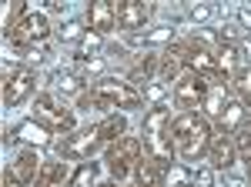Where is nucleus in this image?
<instances>
[{"label": "nucleus", "mask_w": 251, "mask_h": 187, "mask_svg": "<svg viewBox=\"0 0 251 187\" xmlns=\"http://www.w3.org/2000/svg\"><path fill=\"white\" fill-rule=\"evenodd\" d=\"M84 34H87V30H80V20H71V23L60 27V37H64V40H80Z\"/></svg>", "instance_id": "c85d7f7f"}, {"label": "nucleus", "mask_w": 251, "mask_h": 187, "mask_svg": "<svg viewBox=\"0 0 251 187\" xmlns=\"http://www.w3.org/2000/svg\"><path fill=\"white\" fill-rule=\"evenodd\" d=\"M231 187H245V184H241V181H234V184H231Z\"/></svg>", "instance_id": "f704fd0d"}, {"label": "nucleus", "mask_w": 251, "mask_h": 187, "mask_svg": "<svg viewBox=\"0 0 251 187\" xmlns=\"http://www.w3.org/2000/svg\"><path fill=\"white\" fill-rule=\"evenodd\" d=\"M47 34H50L47 17H44V14H27V17L7 34V40H10L14 47H34V44H40V40H47Z\"/></svg>", "instance_id": "6e6552de"}, {"label": "nucleus", "mask_w": 251, "mask_h": 187, "mask_svg": "<svg viewBox=\"0 0 251 187\" xmlns=\"http://www.w3.org/2000/svg\"><path fill=\"white\" fill-rule=\"evenodd\" d=\"M3 187H27V184L14 174V167H3Z\"/></svg>", "instance_id": "c756f323"}, {"label": "nucleus", "mask_w": 251, "mask_h": 187, "mask_svg": "<svg viewBox=\"0 0 251 187\" xmlns=\"http://www.w3.org/2000/svg\"><path fill=\"white\" fill-rule=\"evenodd\" d=\"M174 117L164 104H154L151 111L144 114V127H141V144H144V154H151L161 167L168 170L174 164V134H171Z\"/></svg>", "instance_id": "f03ea898"}, {"label": "nucleus", "mask_w": 251, "mask_h": 187, "mask_svg": "<svg viewBox=\"0 0 251 187\" xmlns=\"http://www.w3.org/2000/svg\"><path fill=\"white\" fill-rule=\"evenodd\" d=\"M94 91H97V97H100V104H104V111H107V114L134 111V107H141V100H144L131 84H124V80H111V77L97 80Z\"/></svg>", "instance_id": "20e7f679"}, {"label": "nucleus", "mask_w": 251, "mask_h": 187, "mask_svg": "<svg viewBox=\"0 0 251 187\" xmlns=\"http://www.w3.org/2000/svg\"><path fill=\"white\" fill-rule=\"evenodd\" d=\"M231 140H234V150H238V157H245V164H248V161H251V131H245V127H241V131L234 134Z\"/></svg>", "instance_id": "a878e982"}, {"label": "nucleus", "mask_w": 251, "mask_h": 187, "mask_svg": "<svg viewBox=\"0 0 251 187\" xmlns=\"http://www.w3.org/2000/svg\"><path fill=\"white\" fill-rule=\"evenodd\" d=\"M174 134V150L184 164H198L201 157H208V147H211V124L204 117H198L194 111L188 114H177L171 124Z\"/></svg>", "instance_id": "f257e3e1"}, {"label": "nucleus", "mask_w": 251, "mask_h": 187, "mask_svg": "<svg viewBox=\"0 0 251 187\" xmlns=\"http://www.w3.org/2000/svg\"><path fill=\"white\" fill-rule=\"evenodd\" d=\"M67 181H71L67 164H64V161H47V164L40 167L34 187H67Z\"/></svg>", "instance_id": "f3484780"}, {"label": "nucleus", "mask_w": 251, "mask_h": 187, "mask_svg": "<svg viewBox=\"0 0 251 187\" xmlns=\"http://www.w3.org/2000/svg\"><path fill=\"white\" fill-rule=\"evenodd\" d=\"M87 20H91V30L104 37V34H111L117 27V7L107 3V0H94V3L87 7Z\"/></svg>", "instance_id": "9b49d317"}, {"label": "nucleus", "mask_w": 251, "mask_h": 187, "mask_svg": "<svg viewBox=\"0 0 251 187\" xmlns=\"http://www.w3.org/2000/svg\"><path fill=\"white\" fill-rule=\"evenodd\" d=\"M100 167H97L94 161H84V164H77V170L71 174V181H67V187H97L100 181Z\"/></svg>", "instance_id": "412c9836"}, {"label": "nucleus", "mask_w": 251, "mask_h": 187, "mask_svg": "<svg viewBox=\"0 0 251 187\" xmlns=\"http://www.w3.org/2000/svg\"><path fill=\"white\" fill-rule=\"evenodd\" d=\"M208 157H211V167L214 170H228L238 161V150H234L231 134H214L211 137V147H208Z\"/></svg>", "instance_id": "f8f14e48"}, {"label": "nucleus", "mask_w": 251, "mask_h": 187, "mask_svg": "<svg viewBox=\"0 0 251 187\" xmlns=\"http://www.w3.org/2000/svg\"><path fill=\"white\" fill-rule=\"evenodd\" d=\"M245 117H248V107H245L241 100H228L225 111L218 114L214 127H218V134H238V131H241V124H245Z\"/></svg>", "instance_id": "ddd939ff"}, {"label": "nucleus", "mask_w": 251, "mask_h": 187, "mask_svg": "<svg viewBox=\"0 0 251 187\" xmlns=\"http://www.w3.org/2000/svg\"><path fill=\"white\" fill-rule=\"evenodd\" d=\"M171 94H174V107H177L181 114H188V111L201 107V104L208 100L211 87H208V80H204V77H198L191 67H188V70L171 84Z\"/></svg>", "instance_id": "39448f33"}, {"label": "nucleus", "mask_w": 251, "mask_h": 187, "mask_svg": "<svg viewBox=\"0 0 251 187\" xmlns=\"http://www.w3.org/2000/svg\"><path fill=\"white\" fill-rule=\"evenodd\" d=\"M225 104H228V97H225V87H221V91L208 94V100H204V104H201V107H204V114H208V117H211V120H218V114L225 111ZM208 117H204V120H208Z\"/></svg>", "instance_id": "b1692460"}, {"label": "nucleus", "mask_w": 251, "mask_h": 187, "mask_svg": "<svg viewBox=\"0 0 251 187\" xmlns=\"http://www.w3.org/2000/svg\"><path fill=\"white\" fill-rule=\"evenodd\" d=\"M100 44H104V37H100V34H94V30H87V34L80 37V47H77V60H87V57H94L97 50H100Z\"/></svg>", "instance_id": "5701e85b"}, {"label": "nucleus", "mask_w": 251, "mask_h": 187, "mask_svg": "<svg viewBox=\"0 0 251 187\" xmlns=\"http://www.w3.org/2000/svg\"><path fill=\"white\" fill-rule=\"evenodd\" d=\"M141 157H144L141 137H121L114 144H104V164H107V170H111V177H114L117 184L134 174Z\"/></svg>", "instance_id": "7ed1b4c3"}, {"label": "nucleus", "mask_w": 251, "mask_h": 187, "mask_svg": "<svg viewBox=\"0 0 251 187\" xmlns=\"http://www.w3.org/2000/svg\"><path fill=\"white\" fill-rule=\"evenodd\" d=\"M164 177H168V187H194L191 174H188L184 167H168V170H164Z\"/></svg>", "instance_id": "393cba45"}, {"label": "nucleus", "mask_w": 251, "mask_h": 187, "mask_svg": "<svg viewBox=\"0 0 251 187\" xmlns=\"http://www.w3.org/2000/svg\"><path fill=\"white\" fill-rule=\"evenodd\" d=\"M84 77H77V74H64L60 77V91H67V94H84Z\"/></svg>", "instance_id": "bb28decb"}, {"label": "nucleus", "mask_w": 251, "mask_h": 187, "mask_svg": "<svg viewBox=\"0 0 251 187\" xmlns=\"http://www.w3.org/2000/svg\"><path fill=\"white\" fill-rule=\"evenodd\" d=\"M194 40H198V37H194ZM198 44H201V40H198ZM188 67H191V70H194L198 77H204V80H214V84H221V87L228 84L225 70L218 67V57H214L211 50L204 47V44H201V47L194 50V57H191V64H188Z\"/></svg>", "instance_id": "9d476101"}, {"label": "nucleus", "mask_w": 251, "mask_h": 187, "mask_svg": "<svg viewBox=\"0 0 251 187\" xmlns=\"http://www.w3.org/2000/svg\"><path fill=\"white\" fill-rule=\"evenodd\" d=\"M214 57H218V67L225 70V77H228V80H231V77L238 74L241 67H245V60H241V50H238L234 44H225V40H221V47L214 50Z\"/></svg>", "instance_id": "aec40b11"}, {"label": "nucleus", "mask_w": 251, "mask_h": 187, "mask_svg": "<svg viewBox=\"0 0 251 187\" xmlns=\"http://www.w3.org/2000/svg\"><path fill=\"white\" fill-rule=\"evenodd\" d=\"M161 70V54H144L127 67V84H151V77Z\"/></svg>", "instance_id": "dca6fc26"}, {"label": "nucleus", "mask_w": 251, "mask_h": 187, "mask_svg": "<svg viewBox=\"0 0 251 187\" xmlns=\"http://www.w3.org/2000/svg\"><path fill=\"white\" fill-rule=\"evenodd\" d=\"M134 184L137 187H164V167L157 164L151 154H144L134 167Z\"/></svg>", "instance_id": "4468645a"}, {"label": "nucleus", "mask_w": 251, "mask_h": 187, "mask_svg": "<svg viewBox=\"0 0 251 187\" xmlns=\"http://www.w3.org/2000/svg\"><path fill=\"white\" fill-rule=\"evenodd\" d=\"M100 147V137H97V124L94 127H84V131H74L67 137H60L54 150H57L60 161H91V154Z\"/></svg>", "instance_id": "423d86ee"}, {"label": "nucleus", "mask_w": 251, "mask_h": 187, "mask_svg": "<svg viewBox=\"0 0 251 187\" xmlns=\"http://www.w3.org/2000/svg\"><path fill=\"white\" fill-rule=\"evenodd\" d=\"M97 187H121L117 181H107V184H97Z\"/></svg>", "instance_id": "473e14b6"}, {"label": "nucleus", "mask_w": 251, "mask_h": 187, "mask_svg": "<svg viewBox=\"0 0 251 187\" xmlns=\"http://www.w3.org/2000/svg\"><path fill=\"white\" fill-rule=\"evenodd\" d=\"M127 134V117L124 114H107L100 124H97V137H100V144H114Z\"/></svg>", "instance_id": "a211bd4d"}, {"label": "nucleus", "mask_w": 251, "mask_h": 187, "mask_svg": "<svg viewBox=\"0 0 251 187\" xmlns=\"http://www.w3.org/2000/svg\"><path fill=\"white\" fill-rule=\"evenodd\" d=\"M37 87V74L34 70H27V67H20V70H3V104L7 107H17L24 104L30 94Z\"/></svg>", "instance_id": "0eeeda50"}, {"label": "nucleus", "mask_w": 251, "mask_h": 187, "mask_svg": "<svg viewBox=\"0 0 251 187\" xmlns=\"http://www.w3.org/2000/svg\"><path fill=\"white\" fill-rule=\"evenodd\" d=\"M37 164H40V161H37V147H27V150H20V154H17V161H14L10 167H14V174H17L24 184H30V181H37V174H40Z\"/></svg>", "instance_id": "6ab92c4d"}, {"label": "nucleus", "mask_w": 251, "mask_h": 187, "mask_svg": "<svg viewBox=\"0 0 251 187\" xmlns=\"http://www.w3.org/2000/svg\"><path fill=\"white\" fill-rule=\"evenodd\" d=\"M24 10H27V3H24V0H14V3H7V7H3V37H7L20 20L27 17Z\"/></svg>", "instance_id": "4be33fe9"}, {"label": "nucleus", "mask_w": 251, "mask_h": 187, "mask_svg": "<svg viewBox=\"0 0 251 187\" xmlns=\"http://www.w3.org/2000/svg\"><path fill=\"white\" fill-rule=\"evenodd\" d=\"M248 184H251V161H248Z\"/></svg>", "instance_id": "72a5a7b5"}, {"label": "nucleus", "mask_w": 251, "mask_h": 187, "mask_svg": "<svg viewBox=\"0 0 251 187\" xmlns=\"http://www.w3.org/2000/svg\"><path fill=\"white\" fill-rule=\"evenodd\" d=\"M14 137H17V140H27V144H34V147H47L50 137H54V131L34 117V120H24L20 127H14Z\"/></svg>", "instance_id": "2eb2a0df"}, {"label": "nucleus", "mask_w": 251, "mask_h": 187, "mask_svg": "<svg viewBox=\"0 0 251 187\" xmlns=\"http://www.w3.org/2000/svg\"><path fill=\"white\" fill-rule=\"evenodd\" d=\"M148 20H151V7H148V3H141V0H124V3H117V27H121L124 34L144 30Z\"/></svg>", "instance_id": "1a4fd4ad"}, {"label": "nucleus", "mask_w": 251, "mask_h": 187, "mask_svg": "<svg viewBox=\"0 0 251 187\" xmlns=\"http://www.w3.org/2000/svg\"><path fill=\"white\" fill-rule=\"evenodd\" d=\"M191 181L194 187H214V167H198Z\"/></svg>", "instance_id": "cd10ccee"}, {"label": "nucleus", "mask_w": 251, "mask_h": 187, "mask_svg": "<svg viewBox=\"0 0 251 187\" xmlns=\"http://www.w3.org/2000/svg\"><path fill=\"white\" fill-rule=\"evenodd\" d=\"M241 60H245V67H248V64H251V40H248V44H245V47H241Z\"/></svg>", "instance_id": "7c9ffc66"}, {"label": "nucleus", "mask_w": 251, "mask_h": 187, "mask_svg": "<svg viewBox=\"0 0 251 187\" xmlns=\"http://www.w3.org/2000/svg\"><path fill=\"white\" fill-rule=\"evenodd\" d=\"M241 23H245V27H251V14H248V10H241Z\"/></svg>", "instance_id": "2f4dec72"}]
</instances>
